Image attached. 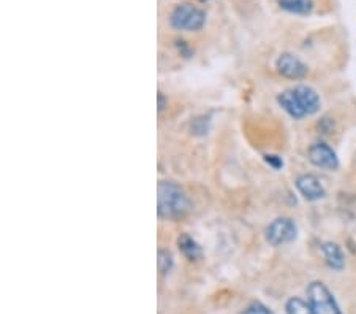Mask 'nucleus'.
<instances>
[{
	"label": "nucleus",
	"mask_w": 356,
	"mask_h": 314,
	"mask_svg": "<svg viewBox=\"0 0 356 314\" xmlns=\"http://www.w3.org/2000/svg\"><path fill=\"white\" fill-rule=\"evenodd\" d=\"M295 185L298 192H300L302 198L307 202H318L326 196V189H324L320 178L312 174L300 175L296 178Z\"/></svg>",
	"instance_id": "obj_8"
},
{
	"label": "nucleus",
	"mask_w": 356,
	"mask_h": 314,
	"mask_svg": "<svg viewBox=\"0 0 356 314\" xmlns=\"http://www.w3.org/2000/svg\"><path fill=\"white\" fill-rule=\"evenodd\" d=\"M175 265V259L168 249H160L159 255H157V266H159L160 275H168Z\"/></svg>",
	"instance_id": "obj_13"
},
{
	"label": "nucleus",
	"mask_w": 356,
	"mask_h": 314,
	"mask_svg": "<svg viewBox=\"0 0 356 314\" xmlns=\"http://www.w3.org/2000/svg\"><path fill=\"white\" fill-rule=\"evenodd\" d=\"M320 251L329 269L336 271H342L345 269V254L337 243L323 242L320 244Z\"/></svg>",
	"instance_id": "obj_9"
},
{
	"label": "nucleus",
	"mask_w": 356,
	"mask_h": 314,
	"mask_svg": "<svg viewBox=\"0 0 356 314\" xmlns=\"http://www.w3.org/2000/svg\"><path fill=\"white\" fill-rule=\"evenodd\" d=\"M206 24V13L193 3H179L173 8L170 14V25L182 32H197Z\"/></svg>",
	"instance_id": "obj_3"
},
{
	"label": "nucleus",
	"mask_w": 356,
	"mask_h": 314,
	"mask_svg": "<svg viewBox=\"0 0 356 314\" xmlns=\"http://www.w3.org/2000/svg\"><path fill=\"white\" fill-rule=\"evenodd\" d=\"M241 314H274L268 306L263 305L261 302H254L249 306L244 308V311Z\"/></svg>",
	"instance_id": "obj_14"
},
{
	"label": "nucleus",
	"mask_w": 356,
	"mask_h": 314,
	"mask_svg": "<svg viewBox=\"0 0 356 314\" xmlns=\"http://www.w3.org/2000/svg\"><path fill=\"white\" fill-rule=\"evenodd\" d=\"M265 159H266V162H268V164H269L274 170H279V169H282V167H284V160H282V157L276 156V154L265 156Z\"/></svg>",
	"instance_id": "obj_15"
},
{
	"label": "nucleus",
	"mask_w": 356,
	"mask_h": 314,
	"mask_svg": "<svg viewBox=\"0 0 356 314\" xmlns=\"http://www.w3.org/2000/svg\"><path fill=\"white\" fill-rule=\"evenodd\" d=\"M266 242L271 246H285L295 242L298 237V226L291 218H276L265 232Z\"/></svg>",
	"instance_id": "obj_5"
},
{
	"label": "nucleus",
	"mask_w": 356,
	"mask_h": 314,
	"mask_svg": "<svg viewBox=\"0 0 356 314\" xmlns=\"http://www.w3.org/2000/svg\"><path fill=\"white\" fill-rule=\"evenodd\" d=\"M287 314H315L309 305V302H304L300 297H291L285 305Z\"/></svg>",
	"instance_id": "obj_12"
},
{
	"label": "nucleus",
	"mask_w": 356,
	"mask_h": 314,
	"mask_svg": "<svg viewBox=\"0 0 356 314\" xmlns=\"http://www.w3.org/2000/svg\"><path fill=\"white\" fill-rule=\"evenodd\" d=\"M307 302L315 314H344L333 292L322 281H312L309 284Z\"/></svg>",
	"instance_id": "obj_4"
},
{
	"label": "nucleus",
	"mask_w": 356,
	"mask_h": 314,
	"mask_svg": "<svg viewBox=\"0 0 356 314\" xmlns=\"http://www.w3.org/2000/svg\"><path fill=\"white\" fill-rule=\"evenodd\" d=\"M165 108V98H164V94L159 92V113L164 112Z\"/></svg>",
	"instance_id": "obj_16"
},
{
	"label": "nucleus",
	"mask_w": 356,
	"mask_h": 314,
	"mask_svg": "<svg viewBox=\"0 0 356 314\" xmlns=\"http://www.w3.org/2000/svg\"><path fill=\"white\" fill-rule=\"evenodd\" d=\"M192 203L187 193L175 181H162L157 189V213L159 218L176 221L190 211Z\"/></svg>",
	"instance_id": "obj_2"
},
{
	"label": "nucleus",
	"mask_w": 356,
	"mask_h": 314,
	"mask_svg": "<svg viewBox=\"0 0 356 314\" xmlns=\"http://www.w3.org/2000/svg\"><path fill=\"white\" fill-rule=\"evenodd\" d=\"M277 102L290 118L298 119V121L318 113L322 107L320 94L306 85L285 89L284 92L279 94Z\"/></svg>",
	"instance_id": "obj_1"
},
{
	"label": "nucleus",
	"mask_w": 356,
	"mask_h": 314,
	"mask_svg": "<svg viewBox=\"0 0 356 314\" xmlns=\"http://www.w3.org/2000/svg\"><path fill=\"white\" fill-rule=\"evenodd\" d=\"M279 5L285 12L291 14H300V17L311 14L313 10L312 0H279Z\"/></svg>",
	"instance_id": "obj_11"
},
{
	"label": "nucleus",
	"mask_w": 356,
	"mask_h": 314,
	"mask_svg": "<svg viewBox=\"0 0 356 314\" xmlns=\"http://www.w3.org/2000/svg\"><path fill=\"white\" fill-rule=\"evenodd\" d=\"M307 157L309 162H311L313 167H317V169L329 171L339 169V157L336 154V151H334L328 143H324V141H315V143L309 146Z\"/></svg>",
	"instance_id": "obj_6"
},
{
	"label": "nucleus",
	"mask_w": 356,
	"mask_h": 314,
	"mask_svg": "<svg viewBox=\"0 0 356 314\" xmlns=\"http://www.w3.org/2000/svg\"><path fill=\"white\" fill-rule=\"evenodd\" d=\"M276 69L279 72V75L293 81L304 80L309 73V67L300 59V57L291 54V52H284V54L277 57Z\"/></svg>",
	"instance_id": "obj_7"
},
{
	"label": "nucleus",
	"mask_w": 356,
	"mask_h": 314,
	"mask_svg": "<svg viewBox=\"0 0 356 314\" xmlns=\"http://www.w3.org/2000/svg\"><path fill=\"white\" fill-rule=\"evenodd\" d=\"M177 246H179V251L188 260H197L201 258V248L200 244L197 243V240L190 237L188 233L181 235L179 240H177Z\"/></svg>",
	"instance_id": "obj_10"
}]
</instances>
